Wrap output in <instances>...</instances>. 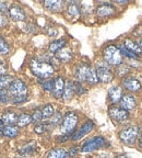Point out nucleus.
<instances>
[{"label": "nucleus", "mask_w": 142, "mask_h": 158, "mask_svg": "<svg viewBox=\"0 0 142 158\" xmlns=\"http://www.w3.org/2000/svg\"><path fill=\"white\" fill-rule=\"evenodd\" d=\"M30 68L33 75L38 77L39 79H48L54 75L55 67L52 64L38 58H34L30 63Z\"/></svg>", "instance_id": "1"}, {"label": "nucleus", "mask_w": 142, "mask_h": 158, "mask_svg": "<svg viewBox=\"0 0 142 158\" xmlns=\"http://www.w3.org/2000/svg\"><path fill=\"white\" fill-rule=\"evenodd\" d=\"M79 122V116L76 112L68 111L62 118V121L60 123V131L62 135H70L74 133L77 125Z\"/></svg>", "instance_id": "2"}, {"label": "nucleus", "mask_w": 142, "mask_h": 158, "mask_svg": "<svg viewBox=\"0 0 142 158\" xmlns=\"http://www.w3.org/2000/svg\"><path fill=\"white\" fill-rule=\"evenodd\" d=\"M140 127L138 125H130L123 128L119 132V139L123 142L125 145L131 146L139 139L140 137Z\"/></svg>", "instance_id": "3"}, {"label": "nucleus", "mask_w": 142, "mask_h": 158, "mask_svg": "<svg viewBox=\"0 0 142 158\" xmlns=\"http://www.w3.org/2000/svg\"><path fill=\"white\" fill-rule=\"evenodd\" d=\"M103 57L105 62L110 66H119L123 64V55L115 45H108L103 52Z\"/></svg>", "instance_id": "4"}, {"label": "nucleus", "mask_w": 142, "mask_h": 158, "mask_svg": "<svg viewBox=\"0 0 142 158\" xmlns=\"http://www.w3.org/2000/svg\"><path fill=\"white\" fill-rule=\"evenodd\" d=\"M108 145L109 144L107 143L105 137H103V136H94V137L84 142L82 147H81V152H83V153H91V152L97 151V149H101V148L107 147Z\"/></svg>", "instance_id": "5"}, {"label": "nucleus", "mask_w": 142, "mask_h": 158, "mask_svg": "<svg viewBox=\"0 0 142 158\" xmlns=\"http://www.w3.org/2000/svg\"><path fill=\"white\" fill-rule=\"evenodd\" d=\"M96 75H97L98 81H102L104 84L110 82L114 78L113 70L110 68V65H108L106 62H97L95 68Z\"/></svg>", "instance_id": "6"}, {"label": "nucleus", "mask_w": 142, "mask_h": 158, "mask_svg": "<svg viewBox=\"0 0 142 158\" xmlns=\"http://www.w3.org/2000/svg\"><path fill=\"white\" fill-rule=\"evenodd\" d=\"M8 92L12 97H18V96H26L27 94V86L25 85V82L21 79H14L12 81V84L10 85V87L8 88Z\"/></svg>", "instance_id": "7"}, {"label": "nucleus", "mask_w": 142, "mask_h": 158, "mask_svg": "<svg viewBox=\"0 0 142 158\" xmlns=\"http://www.w3.org/2000/svg\"><path fill=\"white\" fill-rule=\"evenodd\" d=\"M108 113H109L110 118H113L114 121L118 122V123L126 122L129 118V112L123 109L121 106H110L109 110H108Z\"/></svg>", "instance_id": "8"}, {"label": "nucleus", "mask_w": 142, "mask_h": 158, "mask_svg": "<svg viewBox=\"0 0 142 158\" xmlns=\"http://www.w3.org/2000/svg\"><path fill=\"white\" fill-rule=\"evenodd\" d=\"M94 126H95V124H94L93 121H91V120H88L86 122H84L78 131H76L73 134H72V136H71L72 141H74V142L80 141L81 138L84 137L86 134H89L91 131H93Z\"/></svg>", "instance_id": "9"}, {"label": "nucleus", "mask_w": 142, "mask_h": 158, "mask_svg": "<svg viewBox=\"0 0 142 158\" xmlns=\"http://www.w3.org/2000/svg\"><path fill=\"white\" fill-rule=\"evenodd\" d=\"M91 66L86 63H81L74 69V76H76L77 81L82 84V82H86L89 73H90Z\"/></svg>", "instance_id": "10"}, {"label": "nucleus", "mask_w": 142, "mask_h": 158, "mask_svg": "<svg viewBox=\"0 0 142 158\" xmlns=\"http://www.w3.org/2000/svg\"><path fill=\"white\" fill-rule=\"evenodd\" d=\"M116 12V8L112 3H102L96 8V15L100 18H107Z\"/></svg>", "instance_id": "11"}, {"label": "nucleus", "mask_w": 142, "mask_h": 158, "mask_svg": "<svg viewBox=\"0 0 142 158\" xmlns=\"http://www.w3.org/2000/svg\"><path fill=\"white\" fill-rule=\"evenodd\" d=\"M123 86L125 87L126 90L130 92H137L141 89V82L137 78L133 77H127L123 80Z\"/></svg>", "instance_id": "12"}, {"label": "nucleus", "mask_w": 142, "mask_h": 158, "mask_svg": "<svg viewBox=\"0 0 142 158\" xmlns=\"http://www.w3.org/2000/svg\"><path fill=\"white\" fill-rule=\"evenodd\" d=\"M65 79L64 77L58 76L57 78H55V84H54V89H53V97L55 99H59L61 98L62 94H64V90H65Z\"/></svg>", "instance_id": "13"}, {"label": "nucleus", "mask_w": 142, "mask_h": 158, "mask_svg": "<svg viewBox=\"0 0 142 158\" xmlns=\"http://www.w3.org/2000/svg\"><path fill=\"white\" fill-rule=\"evenodd\" d=\"M119 103L121 108L125 109V110H127V111L129 112L136 108V106H137V100H136V97L133 96V94H128L123 96V98H121Z\"/></svg>", "instance_id": "14"}, {"label": "nucleus", "mask_w": 142, "mask_h": 158, "mask_svg": "<svg viewBox=\"0 0 142 158\" xmlns=\"http://www.w3.org/2000/svg\"><path fill=\"white\" fill-rule=\"evenodd\" d=\"M123 98V89L120 86H115L110 87L109 90H108V99H109V101L112 103H118L120 102Z\"/></svg>", "instance_id": "15"}, {"label": "nucleus", "mask_w": 142, "mask_h": 158, "mask_svg": "<svg viewBox=\"0 0 142 158\" xmlns=\"http://www.w3.org/2000/svg\"><path fill=\"white\" fill-rule=\"evenodd\" d=\"M9 15L10 18L14 21H23L25 19V12L22 8L18 5H12L9 8Z\"/></svg>", "instance_id": "16"}, {"label": "nucleus", "mask_w": 142, "mask_h": 158, "mask_svg": "<svg viewBox=\"0 0 142 158\" xmlns=\"http://www.w3.org/2000/svg\"><path fill=\"white\" fill-rule=\"evenodd\" d=\"M44 6L48 11H52V12H58V11H61L65 7L64 1H60V0H46L44 2Z\"/></svg>", "instance_id": "17"}, {"label": "nucleus", "mask_w": 142, "mask_h": 158, "mask_svg": "<svg viewBox=\"0 0 142 158\" xmlns=\"http://www.w3.org/2000/svg\"><path fill=\"white\" fill-rule=\"evenodd\" d=\"M81 12V8L77 1H70L67 5V15H69L72 19H76L80 15Z\"/></svg>", "instance_id": "18"}, {"label": "nucleus", "mask_w": 142, "mask_h": 158, "mask_svg": "<svg viewBox=\"0 0 142 158\" xmlns=\"http://www.w3.org/2000/svg\"><path fill=\"white\" fill-rule=\"evenodd\" d=\"M56 56L59 62L68 63V62H70L72 56H73V53H72V51H71L69 47H64V48L60 49V51L57 53Z\"/></svg>", "instance_id": "19"}, {"label": "nucleus", "mask_w": 142, "mask_h": 158, "mask_svg": "<svg viewBox=\"0 0 142 158\" xmlns=\"http://www.w3.org/2000/svg\"><path fill=\"white\" fill-rule=\"evenodd\" d=\"M35 149H36V144H35L34 141H32L23 145L21 148H19V154L22 157H29V156H31L34 153Z\"/></svg>", "instance_id": "20"}, {"label": "nucleus", "mask_w": 142, "mask_h": 158, "mask_svg": "<svg viewBox=\"0 0 142 158\" xmlns=\"http://www.w3.org/2000/svg\"><path fill=\"white\" fill-rule=\"evenodd\" d=\"M18 115L14 111H11V110H8V111L3 112L2 114V122L6 125H13L14 123L18 122Z\"/></svg>", "instance_id": "21"}, {"label": "nucleus", "mask_w": 142, "mask_h": 158, "mask_svg": "<svg viewBox=\"0 0 142 158\" xmlns=\"http://www.w3.org/2000/svg\"><path fill=\"white\" fill-rule=\"evenodd\" d=\"M46 158H69V154L65 148H53L47 153Z\"/></svg>", "instance_id": "22"}, {"label": "nucleus", "mask_w": 142, "mask_h": 158, "mask_svg": "<svg viewBox=\"0 0 142 158\" xmlns=\"http://www.w3.org/2000/svg\"><path fill=\"white\" fill-rule=\"evenodd\" d=\"M74 92V82L72 80H68L65 85V90H64V94H62V98H64L65 101H69L72 99Z\"/></svg>", "instance_id": "23"}, {"label": "nucleus", "mask_w": 142, "mask_h": 158, "mask_svg": "<svg viewBox=\"0 0 142 158\" xmlns=\"http://www.w3.org/2000/svg\"><path fill=\"white\" fill-rule=\"evenodd\" d=\"M125 47L127 49H129L130 52H132L133 54H136V55H141L142 54V49L140 48V46H139V44H138L137 42H135V41H132V40H130V39H127L125 41Z\"/></svg>", "instance_id": "24"}, {"label": "nucleus", "mask_w": 142, "mask_h": 158, "mask_svg": "<svg viewBox=\"0 0 142 158\" xmlns=\"http://www.w3.org/2000/svg\"><path fill=\"white\" fill-rule=\"evenodd\" d=\"M66 40L65 39H59V40H56V41H54V42H52L50 44H49V52L52 53H58L60 49H62L64 47H66Z\"/></svg>", "instance_id": "25"}, {"label": "nucleus", "mask_w": 142, "mask_h": 158, "mask_svg": "<svg viewBox=\"0 0 142 158\" xmlns=\"http://www.w3.org/2000/svg\"><path fill=\"white\" fill-rule=\"evenodd\" d=\"M2 134L9 138H13L19 135V127L15 125H6L2 128Z\"/></svg>", "instance_id": "26"}, {"label": "nucleus", "mask_w": 142, "mask_h": 158, "mask_svg": "<svg viewBox=\"0 0 142 158\" xmlns=\"http://www.w3.org/2000/svg\"><path fill=\"white\" fill-rule=\"evenodd\" d=\"M32 122V115L29 113H21L18 118V126L20 127H25Z\"/></svg>", "instance_id": "27"}, {"label": "nucleus", "mask_w": 142, "mask_h": 158, "mask_svg": "<svg viewBox=\"0 0 142 158\" xmlns=\"http://www.w3.org/2000/svg\"><path fill=\"white\" fill-rule=\"evenodd\" d=\"M13 77L11 75H2L0 76V90H6L12 84Z\"/></svg>", "instance_id": "28"}, {"label": "nucleus", "mask_w": 142, "mask_h": 158, "mask_svg": "<svg viewBox=\"0 0 142 158\" xmlns=\"http://www.w3.org/2000/svg\"><path fill=\"white\" fill-rule=\"evenodd\" d=\"M42 113H43V118L48 121L49 118H52V116L54 115V113H55V112H54V106H53V104H50V103L45 104V106L42 108Z\"/></svg>", "instance_id": "29"}, {"label": "nucleus", "mask_w": 142, "mask_h": 158, "mask_svg": "<svg viewBox=\"0 0 142 158\" xmlns=\"http://www.w3.org/2000/svg\"><path fill=\"white\" fill-rule=\"evenodd\" d=\"M49 130H53L52 126L49 125L48 122H44V123H37L34 127V131L36 134H44L48 132Z\"/></svg>", "instance_id": "30"}, {"label": "nucleus", "mask_w": 142, "mask_h": 158, "mask_svg": "<svg viewBox=\"0 0 142 158\" xmlns=\"http://www.w3.org/2000/svg\"><path fill=\"white\" fill-rule=\"evenodd\" d=\"M118 49H119V52H120V54L121 55H124V56H126L127 58H130V59H138V55H136V54H133L132 52H130L129 49H127L125 47V45L124 44H120V45H118Z\"/></svg>", "instance_id": "31"}, {"label": "nucleus", "mask_w": 142, "mask_h": 158, "mask_svg": "<svg viewBox=\"0 0 142 158\" xmlns=\"http://www.w3.org/2000/svg\"><path fill=\"white\" fill-rule=\"evenodd\" d=\"M61 121H62V115H61V113H60V112H56V113H54V115H53L52 118H49V120L47 122L49 123V125L52 126V128H54L56 125H58V124L61 123Z\"/></svg>", "instance_id": "32"}, {"label": "nucleus", "mask_w": 142, "mask_h": 158, "mask_svg": "<svg viewBox=\"0 0 142 158\" xmlns=\"http://www.w3.org/2000/svg\"><path fill=\"white\" fill-rule=\"evenodd\" d=\"M42 81V87L44 88V90L46 91H53V89H54V84H55V79L53 78H48V79H41Z\"/></svg>", "instance_id": "33"}, {"label": "nucleus", "mask_w": 142, "mask_h": 158, "mask_svg": "<svg viewBox=\"0 0 142 158\" xmlns=\"http://www.w3.org/2000/svg\"><path fill=\"white\" fill-rule=\"evenodd\" d=\"M86 82H88L89 85H91V86H94V85H96L98 82V78H97V75H96L95 69L92 68V67H91L90 73H89Z\"/></svg>", "instance_id": "34"}, {"label": "nucleus", "mask_w": 142, "mask_h": 158, "mask_svg": "<svg viewBox=\"0 0 142 158\" xmlns=\"http://www.w3.org/2000/svg\"><path fill=\"white\" fill-rule=\"evenodd\" d=\"M10 52V47L6 40L0 35V55H8Z\"/></svg>", "instance_id": "35"}, {"label": "nucleus", "mask_w": 142, "mask_h": 158, "mask_svg": "<svg viewBox=\"0 0 142 158\" xmlns=\"http://www.w3.org/2000/svg\"><path fill=\"white\" fill-rule=\"evenodd\" d=\"M44 118H43V113H42V109H35V111L32 114V121L35 123H41Z\"/></svg>", "instance_id": "36"}, {"label": "nucleus", "mask_w": 142, "mask_h": 158, "mask_svg": "<svg viewBox=\"0 0 142 158\" xmlns=\"http://www.w3.org/2000/svg\"><path fill=\"white\" fill-rule=\"evenodd\" d=\"M128 73H129V67H128L127 65L121 64V65H119V66H118V68H117V75L119 77L126 76V75H127Z\"/></svg>", "instance_id": "37"}, {"label": "nucleus", "mask_w": 142, "mask_h": 158, "mask_svg": "<svg viewBox=\"0 0 142 158\" xmlns=\"http://www.w3.org/2000/svg\"><path fill=\"white\" fill-rule=\"evenodd\" d=\"M27 100H29V97L26 96H18V97H12V99H11V101L13 102V103L15 104H20V103H24V102H26Z\"/></svg>", "instance_id": "38"}, {"label": "nucleus", "mask_w": 142, "mask_h": 158, "mask_svg": "<svg viewBox=\"0 0 142 158\" xmlns=\"http://www.w3.org/2000/svg\"><path fill=\"white\" fill-rule=\"evenodd\" d=\"M74 92H76L78 96H81V94H85L86 90H85V88L82 86V84L77 81V82H74Z\"/></svg>", "instance_id": "39"}, {"label": "nucleus", "mask_w": 142, "mask_h": 158, "mask_svg": "<svg viewBox=\"0 0 142 158\" xmlns=\"http://www.w3.org/2000/svg\"><path fill=\"white\" fill-rule=\"evenodd\" d=\"M10 100L9 98V94H8L7 90H0V103L6 104L8 103Z\"/></svg>", "instance_id": "40"}, {"label": "nucleus", "mask_w": 142, "mask_h": 158, "mask_svg": "<svg viewBox=\"0 0 142 158\" xmlns=\"http://www.w3.org/2000/svg\"><path fill=\"white\" fill-rule=\"evenodd\" d=\"M46 33L49 36H56V35L58 34V30H57V27H46Z\"/></svg>", "instance_id": "41"}, {"label": "nucleus", "mask_w": 142, "mask_h": 158, "mask_svg": "<svg viewBox=\"0 0 142 158\" xmlns=\"http://www.w3.org/2000/svg\"><path fill=\"white\" fill-rule=\"evenodd\" d=\"M79 153V148L77 146H73V147H71L70 149L68 151V154H69V157H74L77 154Z\"/></svg>", "instance_id": "42"}, {"label": "nucleus", "mask_w": 142, "mask_h": 158, "mask_svg": "<svg viewBox=\"0 0 142 158\" xmlns=\"http://www.w3.org/2000/svg\"><path fill=\"white\" fill-rule=\"evenodd\" d=\"M6 73H7V66H6L2 60H0V76L6 75Z\"/></svg>", "instance_id": "43"}, {"label": "nucleus", "mask_w": 142, "mask_h": 158, "mask_svg": "<svg viewBox=\"0 0 142 158\" xmlns=\"http://www.w3.org/2000/svg\"><path fill=\"white\" fill-rule=\"evenodd\" d=\"M7 24H8V19L6 18V15H0V27H3Z\"/></svg>", "instance_id": "44"}, {"label": "nucleus", "mask_w": 142, "mask_h": 158, "mask_svg": "<svg viewBox=\"0 0 142 158\" xmlns=\"http://www.w3.org/2000/svg\"><path fill=\"white\" fill-rule=\"evenodd\" d=\"M68 138H69V135H62L61 136H58L57 137V142L58 143H66L67 141H68Z\"/></svg>", "instance_id": "45"}, {"label": "nucleus", "mask_w": 142, "mask_h": 158, "mask_svg": "<svg viewBox=\"0 0 142 158\" xmlns=\"http://www.w3.org/2000/svg\"><path fill=\"white\" fill-rule=\"evenodd\" d=\"M8 10H9V9L7 8V3L1 1V2H0V11H1L2 13H6Z\"/></svg>", "instance_id": "46"}, {"label": "nucleus", "mask_w": 142, "mask_h": 158, "mask_svg": "<svg viewBox=\"0 0 142 158\" xmlns=\"http://www.w3.org/2000/svg\"><path fill=\"white\" fill-rule=\"evenodd\" d=\"M117 158H131V157L128 156V155H126V154H121V155H119Z\"/></svg>", "instance_id": "47"}, {"label": "nucleus", "mask_w": 142, "mask_h": 158, "mask_svg": "<svg viewBox=\"0 0 142 158\" xmlns=\"http://www.w3.org/2000/svg\"><path fill=\"white\" fill-rule=\"evenodd\" d=\"M138 142H139V146H140V147H141V148H142V133H141V134H140L139 141H138Z\"/></svg>", "instance_id": "48"}, {"label": "nucleus", "mask_w": 142, "mask_h": 158, "mask_svg": "<svg viewBox=\"0 0 142 158\" xmlns=\"http://www.w3.org/2000/svg\"><path fill=\"white\" fill-rule=\"evenodd\" d=\"M116 2H117V3H121V5H123V3H127L128 1H127V0H116Z\"/></svg>", "instance_id": "49"}, {"label": "nucleus", "mask_w": 142, "mask_h": 158, "mask_svg": "<svg viewBox=\"0 0 142 158\" xmlns=\"http://www.w3.org/2000/svg\"><path fill=\"white\" fill-rule=\"evenodd\" d=\"M139 46H140V48L142 49V40H140V42H139Z\"/></svg>", "instance_id": "50"}, {"label": "nucleus", "mask_w": 142, "mask_h": 158, "mask_svg": "<svg viewBox=\"0 0 142 158\" xmlns=\"http://www.w3.org/2000/svg\"><path fill=\"white\" fill-rule=\"evenodd\" d=\"M1 135H2V131L0 130V137H1Z\"/></svg>", "instance_id": "51"}]
</instances>
